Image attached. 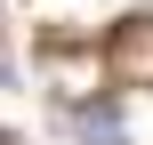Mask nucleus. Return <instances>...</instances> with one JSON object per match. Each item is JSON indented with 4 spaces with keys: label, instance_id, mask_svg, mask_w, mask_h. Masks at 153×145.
Wrapping results in <instances>:
<instances>
[{
    "label": "nucleus",
    "instance_id": "nucleus-1",
    "mask_svg": "<svg viewBox=\"0 0 153 145\" xmlns=\"http://www.w3.org/2000/svg\"><path fill=\"white\" fill-rule=\"evenodd\" d=\"M73 129H81V145H153V97L145 89H121L105 105H81Z\"/></svg>",
    "mask_w": 153,
    "mask_h": 145
}]
</instances>
